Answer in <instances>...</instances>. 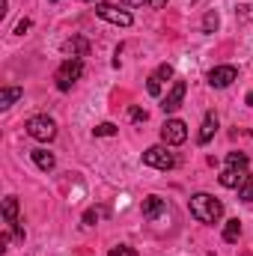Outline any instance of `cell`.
Returning <instances> with one entry per match:
<instances>
[{"label":"cell","mask_w":253,"mask_h":256,"mask_svg":"<svg viewBox=\"0 0 253 256\" xmlns=\"http://www.w3.org/2000/svg\"><path fill=\"white\" fill-rule=\"evenodd\" d=\"M190 208V218L194 220H200V224H218L220 218H224V202L218 200V196H212V194H194L188 202Z\"/></svg>","instance_id":"6da1fadb"},{"label":"cell","mask_w":253,"mask_h":256,"mask_svg":"<svg viewBox=\"0 0 253 256\" xmlns=\"http://www.w3.org/2000/svg\"><path fill=\"white\" fill-rule=\"evenodd\" d=\"M80 78H84V60H74V57L63 60L60 68H57V74H54V80H57V90H60V92H68Z\"/></svg>","instance_id":"7a4b0ae2"},{"label":"cell","mask_w":253,"mask_h":256,"mask_svg":"<svg viewBox=\"0 0 253 256\" xmlns=\"http://www.w3.org/2000/svg\"><path fill=\"white\" fill-rule=\"evenodd\" d=\"M24 128H27V134H30L33 140H39V143H51V140L57 137V122H54L51 116H45V114L30 116Z\"/></svg>","instance_id":"3957f363"},{"label":"cell","mask_w":253,"mask_h":256,"mask_svg":"<svg viewBox=\"0 0 253 256\" xmlns=\"http://www.w3.org/2000/svg\"><path fill=\"white\" fill-rule=\"evenodd\" d=\"M143 164L155 167V170H173L176 167V155L167 152V146H149L143 152Z\"/></svg>","instance_id":"277c9868"},{"label":"cell","mask_w":253,"mask_h":256,"mask_svg":"<svg viewBox=\"0 0 253 256\" xmlns=\"http://www.w3.org/2000/svg\"><path fill=\"white\" fill-rule=\"evenodd\" d=\"M161 140H164L167 146H182V143L188 140V126H185L182 120H167V122L161 126Z\"/></svg>","instance_id":"5b68a950"},{"label":"cell","mask_w":253,"mask_h":256,"mask_svg":"<svg viewBox=\"0 0 253 256\" xmlns=\"http://www.w3.org/2000/svg\"><path fill=\"white\" fill-rule=\"evenodd\" d=\"M96 15L102 18V21H110V24H116V27H131V12L126 9H116V6H110V3H96Z\"/></svg>","instance_id":"8992f818"},{"label":"cell","mask_w":253,"mask_h":256,"mask_svg":"<svg viewBox=\"0 0 253 256\" xmlns=\"http://www.w3.org/2000/svg\"><path fill=\"white\" fill-rule=\"evenodd\" d=\"M236 80H238V68L236 66H214L208 72V86H214V90H226Z\"/></svg>","instance_id":"52a82bcc"},{"label":"cell","mask_w":253,"mask_h":256,"mask_svg":"<svg viewBox=\"0 0 253 256\" xmlns=\"http://www.w3.org/2000/svg\"><path fill=\"white\" fill-rule=\"evenodd\" d=\"M3 220L15 230V238L24 242V230H21V224H18V196H15V194L3 196Z\"/></svg>","instance_id":"ba28073f"},{"label":"cell","mask_w":253,"mask_h":256,"mask_svg":"<svg viewBox=\"0 0 253 256\" xmlns=\"http://www.w3.org/2000/svg\"><path fill=\"white\" fill-rule=\"evenodd\" d=\"M185 92H188L185 80H176V84H173V90L164 96V102H161V110H164V114H176V110L182 108V102H185Z\"/></svg>","instance_id":"9c48e42d"},{"label":"cell","mask_w":253,"mask_h":256,"mask_svg":"<svg viewBox=\"0 0 253 256\" xmlns=\"http://www.w3.org/2000/svg\"><path fill=\"white\" fill-rule=\"evenodd\" d=\"M63 54H66V57L80 60V57H86V54H90V42H86L84 36H72V39H66V42H63Z\"/></svg>","instance_id":"30bf717a"},{"label":"cell","mask_w":253,"mask_h":256,"mask_svg":"<svg viewBox=\"0 0 253 256\" xmlns=\"http://www.w3.org/2000/svg\"><path fill=\"white\" fill-rule=\"evenodd\" d=\"M164 208H167V202H164L158 194H152V196L143 200V218H146V220H158V218L164 214Z\"/></svg>","instance_id":"8fae6325"},{"label":"cell","mask_w":253,"mask_h":256,"mask_svg":"<svg viewBox=\"0 0 253 256\" xmlns=\"http://www.w3.org/2000/svg\"><path fill=\"white\" fill-rule=\"evenodd\" d=\"M248 176H250L248 170H232V167H226V170L218 176V182H220L224 188H242V182H244Z\"/></svg>","instance_id":"7c38bea8"},{"label":"cell","mask_w":253,"mask_h":256,"mask_svg":"<svg viewBox=\"0 0 253 256\" xmlns=\"http://www.w3.org/2000/svg\"><path fill=\"white\" fill-rule=\"evenodd\" d=\"M30 158H33V164H36L39 170H45V173L57 167V158H54V152H48V149H33Z\"/></svg>","instance_id":"4fadbf2b"},{"label":"cell","mask_w":253,"mask_h":256,"mask_svg":"<svg viewBox=\"0 0 253 256\" xmlns=\"http://www.w3.org/2000/svg\"><path fill=\"white\" fill-rule=\"evenodd\" d=\"M21 96H24L21 86H3V90H0V110H9Z\"/></svg>","instance_id":"5bb4252c"},{"label":"cell","mask_w":253,"mask_h":256,"mask_svg":"<svg viewBox=\"0 0 253 256\" xmlns=\"http://www.w3.org/2000/svg\"><path fill=\"white\" fill-rule=\"evenodd\" d=\"M214 131H218V116H214V114H206V120H202V126H200V137H196V140L206 146V143L214 137Z\"/></svg>","instance_id":"9a60e30c"},{"label":"cell","mask_w":253,"mask_h":256,"mask_svg":"<svg viewBox=\"0 0 253 256\" xmlns=\"http://www.w3.org/2000/svg\"><path fill=\"white\" fill-rule=\"evenodd\" d=\"M242 238V224L238 220H226V226H224V242L226 244H236Z\"/></svg>","instance_id":"2e32d148"},{"label":"cell","mask_w":253,"mask_h":256,"mask_svg":"<svg viewBox=\"0 0 253 256\" xmlns=\"http://www.w3.org/2000/svg\"><path fill=\"white\" fill-rule=\"evenodd\" d=\"M226 164H230L232 170H248V155H244V152H230V155H226Z\"/></svg>","instance_id":"e0dca14e"},{"label":"cell","mask_w":253,"mask_h":256,"mask_svg":"<svg viewBox=\"0 0 253 256\" xmlns=\"http://www.w3.org/2000/svg\"><path fill=\"white\" fill-rule=\"evenodd\" d=\"M220 27V15L218 12H206V18H202V33H214Z\"/></svg>","instance_id":"ac0fdd59"},{"label":"cell","mask_w":253,"mask_h":256,"mask_svg":"<svg viewBox=\"0 0 253 256\" xmlns=\"http://www.w3.org/2000/svg\"><path fill=\"white\" fill-rule=\"evenodd\" d=\"M238 200H244V202H253V176H248V179L242 182V188H238Z\"/></svg>","instance_id":"d6986e66"},{"label":"cell","mask_w":253,"mask_h":256,"mask_svg":"<svg viewBox=\"0 0 253 256\" xmlns=\"http://www.w3.org/2000/svg\"><path fill=\"white\" fill-rule=\"evenodd\" d=\"M98 218H102V208H86L84 212V226H96Z\"/></svg>","instance_id":"ffe728a7"},{"label":"cell","mask_w":253,"mask_h":256,"mask_svg":"<svg viewBox=\"0 0 253 256\" xmlns=\"http://www.w3.org/2000/svg\"><path fill=\"white\" fill-rule=\"evenodd\" d=\"M116 134V126L114 122H102V126H96V137H114Z\"/></svg>","instance_id":"44dd1931"},{"label":"cell","mask_w":253,"mask_h":256,"mask_svg":"<svg viewBox=\"0 0 253 256\" xmlns=\"http://www.w3.org/2000/svg\"><path fill=\"white\" fill-rule=\"evenodd\" d=\"M155 78H158V80H170V78H173V66L161 63L158 68H155Z\"/></svg>","instance_id":"7402d4cb"},{"label":"cell","mask_w":253,"mask_h":256,"mask_svg":"<svg viewBox=\"0 0 253 256\" xmlns=\"http://www.w3.org/2000/svg\"><path fill=\"white\" fill-rule=\"evenodd\" d=\"M146 90H149V96H152V98H158V96H161V80L152 74V78L146 80Z\"/></svg>","instance_id":"603a6c76"},{"label":"cell","mask_w":253,"mask_h":256,"mask_svg":"<svg viewBox=\"0 0 253 256\" xmlns=\"http://www.w3.org/2000/svg\"><path fill=\"white\" fill-rule=\"evenodd\" d=\"M30 27H33V21H30V18H21V21L15 24V36H24Z\"/></svg>","instance_id":"cb8c5ba5"},{"label":"cell","mask_w":253,"mask_h":256,"mask_svg":"<svg viewBox=\"0 0 253 256\" xmlns=\"http://www.w3.org/2000/svg\"><path fill=\"white\" fill-rule=\"evenodd\" d=\"M108 256H137V250H134V248H126V244H120V248H114Z\"/></svg>","instance_id":"d4e9b609"},{"label":"cell","mask_w":253,"mask_h":256,"mask_svg":"<svg viewBox=\"0 0 253 256\" xmlns=\"http://www.w3.org/2000/svg\"><path fill=\"white\" fill-rule=\"evenodd\" d=\"M131 120H134V122H146V110L134 108V110H131Z\"/></svg>","instance_id":"484cf974"},{"label":"cell","mask_w":253,"mask_h":256,"mask_svg":"<svg viewBox=\"0 0 253 256\" xmlns=\"http://www.w3.org/2000/svg\"><path fill=\"white\" fill-rule=\"evenodd\" d=\"M149 6H152V9H164V6H167V0H149Z\"/></svg>","instance_id":"4316f807"},{"label":"cell","mask_w":253,"mask_h":256,"mask_svg":"<svg viewBox=\"0 0 253 256\" xmlns=\"http://www.w3.org/2000/svg\"><path fill=\"white\" fill-rule=\"evenodd\" d=\"M126 6H143V3H149V0H122Z\"/></svg>","instance_id":"83f0119b"},{"label":"cell","mask_w":253,"mask_h":256,"mask_svg":"<svg viewBox=\"0 0 253 256\" xmlns=\"http://www.w3.org/2000/svg\"><path fill=\"white\" fill-rule=\"evenodd\" d=\"M248 104L253 108V92H248Z\"/></svg>","instance_id":"f1b7e54d"},{"label":"cell","mask_w":253,"mask_h":256,"mask_svg":"<svg viewBox=\"0 0 253 256\" xmlns=\"http://www.w3.org/2000/svg\"><path fill=\"white\" fill-rule=\"evenodd\" d=\"M86 3H92V0H86Z\"/></svg>","instance_id":"f546056e"}]
</instances>
